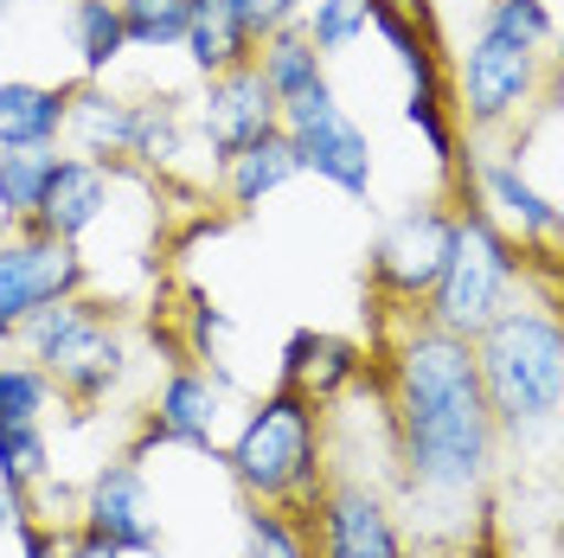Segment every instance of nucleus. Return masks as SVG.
<instances>
[{
    "label": "nucleus",
    "instance_id": "3",
    "mask_svg": "<svg viewBox=\"0 0 564 558\" xmlns=\"http://www.w3.org/2000/svg\"><path fill=\"white\" fill-rule=\"evenodd\" d=\"M218 462L250 507L308 514L321 482H327V405L289 391V385H270L238 418Z\"/></svg>",
    "mask_w": 564,
    "mask_h": 558
},
{
    "label": "nucleus",
    "instance_id": "13",
    "mask_svg": "<svg viewBox=\"0 0 564 558\" xmlns=\"http://www.w3.org/2000/svg\"><path fill=\"white\" fill-rule=\"evenodd\" d=\"M462 200L488 212L520 250H558V200L532 186L520 154H475L468 180H462Z\"/></svg>",
    "mask_w": 564,
    "mask_h": 558
},
{
    "label": "nucleus",
    "instance_id": "30",
    "mask_svg": "<svg viewBox=\"0 0 564 558\" xmlns=\"http://www.w3.org/2000/svg\"><path fill=\"white\" fill-rule=\"evenodd\" d=\"M404 122L423 136L430 161H436L443 174L462 161V154H456V122H449V90H443V97H417V90H411V97H404Z\"/></svg>",
    "mask_w": 564,
    "mask_h": 558
},
{
    "label": "nucleus",
    "instance_id": "14",
    "mask_svg": "<svg viewBox=\"0 0 564 558\" xmlns=\"http://www.w3.org/2000/svg\"><path fill=\"white\" fill-rule=\"evenodd\" d=\"M129 168H104V161H84V154H58L52 161V174L39 186V206H33V232L45 238H65V245H84V232L90 225H104L109 200H116V186H122Z\"/></svg>",
    "mask_w": 564,
    "mask_h": 558
},
{
    "label": "nucleus",
    "instance_id": "33",
    "mask_svg": "<svg viewBox=\"0 0 564 558\" xmlns=\"http://www.w3.org/2000/svg\"><path fill=\"white\" fill-rule=\"evenodd\" d=\"M58 539H65V533H52V526L26 521V533H20L13 546H20V558H65V552H58Z\"/></svg>",
    "mask_w": 564,
    "mask_h": 558
},
{
    "label": "nucleus",
    "instance_id": "10",
    "mask_svg": "<svg viewBox=\"0 0 564 558\" xmlns=\"http://www.w3.org/2000/svg\"><path fill=\"white\" fill-rule=\"evenodd\" d=\"M84 289H90L84 250L65 238H45L33 225H13V238H0V347H13L39 309L84 296Z\"/></svg>",
    "mask_w": 564,
    "mask_h": 558
},
{
    "label": "nucleus",
    "instance_id": "25",
    "mask_svg": "<svg viewBox=\"0 0 564 558\" xmlns=\"http://www.w3.org/2000/svg\"><path fill=\"white\" fill-rule=\"evenodd\" d=\"M58 148H0V218L7 225H26L39 206V186L52 174Z\"/></svg>",
    "mask_w": 564,
    "mask_h": 558
},
{
    "label": "nucleus",
    "instance_id": "17",
    "mask_svg": "<svg viewBox=\"0 0 564 558\" xmlns=\"http://www.w3.org/2000/svg\"><path fill=\"white\" fill-rule=\"evenodd\" d=\"M180 52L193 58V71H199V77H218V71L250 65V58H257V33H250V0H193Z\"/></svg>",
    "mask_w": 564,
    "mask_h": 558
},
{
    "label": "nucleus",
    "instance_id": "9",
    "mask_svg": "<svg viewBox=\"0 0 564 558\" xmlns=\"http://www.w3.org/2000/svg\"><path fill=\"white\" fill-rule=\"evenodd\" d=\"M449 225H456L449 200H417L372 238L366 277H372V296L391 302V314H417L423 296L436 289L443 264H449Z\"/></svg>",
    "mask_w": 564,
    "mask_h": 558
},
{
    "label": "nucleus",
    "instance_id": "23",
    "mask_svg": "<svg viewBox=\"0 0 564 558\" xmlns=\"http://www.w3.org/2000/svg\"><path fill=\"white\" fill-rule=\"evenodd\" d=\"M70 39H77V65H84V84L109 77V71L122 65V52H129L116 0H70Z\"/></svg>",
    "mask_w": 564,
    "mask_h": 558
},
{
    "label": "nucleus",
    "instance_id": "2",
    "mask_svg": "<svg viewBox=\"0 0 564 558\" xmlns=\"http://www.w3.org/2000/svg\"><path fill=\"white\" fill-rule=\"evenodd\" d=\"M475 353V379L494 411L500 437H532L552 430L564 411V321H558V289L513 296L488 328L468 341Z\"/></svg>",
    "mask_w": 564,
    "mask_h": 558
},
{
    "label": "nucleus",
    "instance_id": "18",
    "mask_svg": "<svg viewBox=\"0 0 564 558\" xmlns=\"http://www.w3.org/2000/svg\"><path fill=\"white\" fill-rule=\"evenodd\" d=\"M295 174H302V161H295V141L282 136V122H276V129H263L257 141H245V148L218 168L231 212H257L270 193H282Z\"/></svg>",
    "mask_w": 564,
    "mask_h": 558
},
{
    "label": "nucleus",
    "instance_id": "4",
    "mask_svg": "<svg viewBox=\"0 0 564 558\" xmlns=\"http://www.w3.org/2000/svg\"><path fill=\"white\" fill-rule=\"evenodd\" d=\"M527 282H532L527 250L513 245V238H507V232H500L481 206L456 200L449 264H443V277H436V289L423 296L417 314L430 321V328L456 334V341H475V334H481V328H488L494 314L507 309Z\"/></svg>",
    "mask_w": 564,
    "mask_h": 558
},
{
    "label": "nucleus",
    "instance_id": "19",
    "mask_svg": "<svg viewBox=\"0 0 564 558\" xmlns=\"http://www.w3.org/2000/svg\"><path fill=\"white\" fill-rule=\"evenodd\" d=\"M65 136L77 141L84 161L122 168V154H129V97H116L104 77H97V84H70Z\"/></svg>",
    "mask_w": 564,
    "mask_h": 558
},
{
    "label": "nucleus",
    "instance_id": "16",
    "mask_svg": "<svg viewBox=\"0 0 564 558\" xmlns=\"http://www.w3.org/2000/svg\"><path fill=\"white\" fill-rule=\"evenodd\" d=\"M366 379V353L340 341V334H321V328H295L289 347H282V366H276V385L315 398V405H340L352 385Z\"/></svg>",
    "mask_w": 564,
    "mask_h": 558
},
{
    "label": "nucleus",
    "instance_id": "22",
    "mask_svg": "<svg viewBox=\"0 0 564 558\" xmlns=\"http://www.w3.org/2000/svg\"><path fill=\"white\" fill-rule=\"evenodd\" d=\"M257 77L276 90V104H289V97H302L308 84H321L327 77V58L315 52V39L302 33V26H282V33L257 39Z\"/></svg>",
    "mask_w": 564,
    "mask_h": 558
},
{
    "label": "nucleus",
    "instance_id": "29",
    "mask_svg": "<svg viewBox=\"0 0 564 558\" xmlns=\"http://www.w3.org/2000/svg\"><path fill=\"white\" fill-rule=\"evenodd\" d=\"M302 33L315 39L321 58H334V52H352L359 39L372 33V0H315V7L302 13Z\"/></svg>",
    "mask_w": 564,
    "mask_h": 558
},
{
    "label": "nucleus",
    "instance_id": "8",
    "mask_svg": "<svg viewBox=\"0 0 564 558\" xmlns=\"http://www.w3.org/2000/svg\"><path fill=\"white\" fill-rule=\"evenodd\" d=\"M276 122H282V136L295 141L302 174L327 180V186L347 193V200H366V193H372V174H379V161H372V136L347 116V104L334 97L327 77L308 84L302 97H289V104L276 109Z\"/></svg>",
    "mask_w": 564,
    "mask_h": 558
},
{
    "label": "nucleus",
    "instance_id": "1",
    "mask_svg": "<svg viewBox=\"0 0 564 558\" xmlns=\"http://www.w3.org/2000/svg\"><path fill=\"white\" fill-rule=\"evenodd\" d=\"M386 418H391V475L398 489L462 514L475 507L500 462V430L475 379L468 341L430 328L423 314H404L386 347Z\"/></svg>",
    "mask_w": 564,
    "mask_h": 558
},
{
    "label": "nucleus",
    "instance_id": "32",
    "mask_svg": "<svg viewBox=\"0 0 564 558\" xmlns=\"http://www.w3.org/2000/svg\"><path fill=\"white\" fill-rule=\"evenodd\" d=\"M302 13H308V0H250V33L270 39L282 26H302Z\"/></svg>",
    "mask_w": 564,
    "mask_h": 558
},
{
    "label": "nucleus",
    "instance_id": "24",
    "mask_svg": "<svg viewBox=\"0 0 564 558\" xmlns=\"http://www.w3.org/2000/svg\"><path fill=\"white\" fill-rule=\"evenodd\" d=\"M238 558H315L308 514H289V507H250L245 501V546H238Z\"/></svg>",
    "mask_w": 564,
    "mask_h": 558
},
{
    "label": "nucleus",
    "instance_id": "27",
    "mask_svg": "<svg viewBox=\"0 0 564 558\" xmlns=\"http://www.w3.org/2000/svg\"><path fill=\"white\" fill-rule=\"evenodd\" d=\"M52 475V430L45 423H0V489L33 494Z\"/></svg>",
    "mask_w": 564,
    "mask_h": 558
},
{
    "label": "nucleus",
    "instance_id": "34",
    "mask_svg": "<svg viewBox=\"0 0 564 558\" xmlns=\"http://www.w3.org/2000/svg\"><path fill=\"white\" fill-rule=\"evenodd\" d=\"M26 521H33L26 494H20V489H0V533H7V539H20V533H26Z\"/></svg>",
    "mask_w": 564,
    "mask_h": 558
},
{
    "label": "nucleus",
    "instance_id": "6",
    "mask_svg": "<svg viewBox=\"0 0 564 558\" xmlns=\"http://www.w3.org/2000/svg\"><path fill=\"white\" fill-rule=\"evenodd\" d=\"M532 104H552V52L513 33H494V26H475L468 52H462L456 116L475 136H494V129H513Z\"/></svg>",
    "mask_w": 564,
    "mask_h": 558
},
{
    "label": "nucleus",
    "instance_id": "26",
    "mask_svg": "<svg viewBox=\"0 0 564 558\" xmlns=\"http://www.w3.org/2000/svg\"><path fill=\"white\" fill-rule=\"evenodd\" d=\"M116 13H122L129 52H174L180 39H186L193 0H116Z\"/></svg>",
    "mask_w": 564,
    "mask_h": 558
},
{
    "label": "nucleus",
    "instance_id": "7",
    "mask_svg": "<svg viewBox=\"0 0 564 558\" xmlns=\"http://www.w3.org/2000/svg\"><path fill=\"white\" fill-rule=\"evenodd\" d=\"M231 430H238V398H231V379L225 373H212L199 360H174L167 366V379L154 391V405L141 411L135 423V443L129 455L148 462L154 450H193V455H225L231 443Z\"/></svg>",
    "mask_w": 564,
    "mask_h": 558
},
{
    "label": "nucleus",
    "instance_id": "31",
    "mask_svg": "<svg viewBox=\"0 0 564 558\" xmlns=\"http://www.w3.org/2000/svg\"><path fill=\"white\" fill-rule=\"evenodd\" d=\"M481 26L513 33V39H527V45H552V7L545 0H488Z\"/></svg>",
    "mask_w": 564,
    "mask_h": 558
},
{
    "label": "nucleus",
    "instance_id": "15",
    "mask_svg": "<svg viewBox=\"0 0 564 558\" xmlns=\"http://www.w3.org/2000/svg\"><path fill=\"white\" fill-rule=\"evenodd\" d=\"M276 90L257 77V65H238V71H218L206 77L199 90V136H206V154L212 168H225L245 141H257L263 129H276Z\"/></svg>",
    "mask_w": 564,
    "mask_h": 558
},
{
    "label": "nucleus",
    "instance_id": "35",
    "mask_svg": "<svg viewBox=\"0 0 564 558\" xmlns=\"http://www.w3.org/2000/svg\"><path fill=\"white\" fill-rule=\"evenodd\" d=\"M58 552H65V558H122L116 546H104V539H90L84 526H65V539H58Z\"/></svg>",
    "mask_w": 564,
    "mask_h": 558
},
{
    "label": "nucleus",
    "instance_id": "20",
    "mask_svg": "<svg viewBox=\"0 0 564 558\" xmlns=\"http://www.w3.org/2000/svg\"><path fill=\"white\" fill-rule=\"evenodd\" d=\"M65 104H70V84L7 77L0 84V148H58Z\"/></svg>",
    "mask_w": 564,
    "mask_h": 558
},
{
    "label": "nucleus",
    "instance_id": "28",
    "mask_svg": "<svg viewBox=\"0 0 564 558\" xmlns=\"http://www.w3.org/2000/svg\"><path fill=\"white\" fill-rule=\"evenodd\" d=\"M58 405V385L33 360H0V423H45Z\"/></svg>",
    "mask_w": 564,
    "mask_h": 558
},
{
    "label": "nucleus",
    "instance_id": "12",
    "mask_svg": "<svg viewBox=\"0 0 564 558\" xmlns=\"http://www.w3.org/2000/svg\"><path fill=\"white\" fill-rule=\"evenodd\" d=\"M308 533H315V558H411L386 494L359 475H334V469L308 507Z\"/></svg>",
    "mask_w": 564,
    "mask_h": 558
},
{
    "label": "nucleus",
    "instance_id": "11",
    "mask_svg": "<svg viewBox=\"0 0 564 558\" xmlns=\"http://www.w3.org/2000/svg\"><path fill=\"white\" fill-rule=\"evenodd\" d=\"M77 526L90 539L116 546L122 558H154L167 546V521H161V501H154V482H148V462L135 455H109L104 469L84 482L77 494Z\"/></svg>",
    "mask_w": 564,
    "mask_h": 558
},
{
    "label": "nucleus",
    "instance_id": "5",
    "mask_svg": "<svg viewBox=\"0 0 564 558\" xmlns=\"http://www.w3.org/2000/svg\"><path fill=\"white\" fill-rule=\"evenodd\" d=\"M20 347H26V360H33L45 379L58 385V398L77 405V411L109 405V391L129 379V341L109 321V309L90 302V289L52 302V309H39L20 328Z\"/></svg>",
    "mask_w": 564,
    "mask_h": 558
},
{
    "label": "nucleus",
    "instance_id": "21",
    "mask_svg": "<svg viewBox=\"0 0 564 558\" xmlns=\"http://www.w3.org/2000/svg\"><path fill=\"white\" fill-rule=\"evenodd\" d=\"M186 154V109L180 97H129V154L135 174H174Z\"/></svg>",
    "mask_w": 564,
    "mask_h": 558
}]
</instances>
